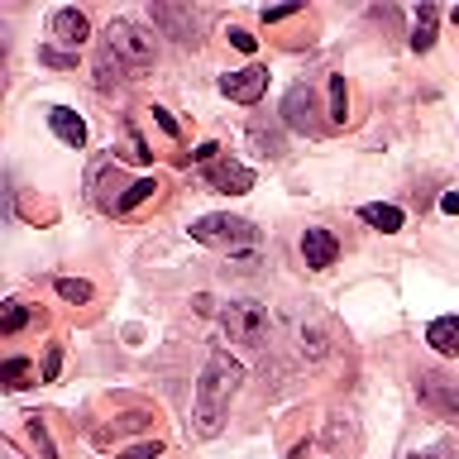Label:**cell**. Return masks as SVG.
I'll use <instances>...</instances> for the list:
<instances>
[{
  "label": "cell",
  "instance_id": "cell-20",
  "mask_svg": "<svg viewBox=\"0 0 459 459\" xmlns=\"http://www.w3.org/2000/svg\"><path fill=\"white\" fill-rule=\"evenodd\" d=\"M29 316H34V311H29L24 301H5V316H0V330H5V335H20V330L29 325Z\"/></svg>",
  "mask_w": 459,
  "mask_h": 459
},
{
  "label": "cell",
  "instance_id": "cell-6",
  "mask_svg": "<svg viewBox=\"0 0 459 459\" xmlns=\"http://www.w3.org/2000/svg\"><path fill=\"white\" fill-rule=\"evenodd\" d=\"M316 115H321V106H316V91H311L307 82H297L292 91L282 96V125L297 129V134H311V139H316V134L325 129L321 120H316Z\"/></svg>",
  "mask_w": 459,
  "mask_h": 459
},
{
  "label": "cell",
  "instance_id": "cell-1",
  "mask_svg": "<svg viewBox=\"0 0 459 459\" xmlns=\"http://www.w3.org/2000/svg\"><path fill=\"white\" fill-rule=\"evenodd\" d=\"M239 383H244V364H239V359H230L225 350H211L206 368H201V378H196V407H192V430L201 440L221 436L225 411H230V402H235Z\"/></svg>",
  "mask_w": 459,
  "mask_h": 459
},
{
  "label": "cell",
  "instance_id": "cell-26",
  "mask_svg": "<svg viewBox=\"0 0 459 459\" xmlns=\"http://www.w3.org/2000/svg\"><path fill=\"white\" fill-rule=\"evenodd\" d=\"M407 459H455V445L440 440V445H430V450H421V455H407Z\"/></svg>",
  "mask_w": 459,
  "mask_h": 459
},
{
  "label": "cell",
  "instance_id": "cell-15",
  "mask_svg": "<svg viewBox=\"0 0 459 459\" xmlns=\"http://www.w3.org/2000/svg\"><path fill=\"white\" fill-rule=\"evenodd\" d=\"M436 24H440V10H436V5H421V10H416V29H411V48H416V53H430V48H436Z\"/></svg>",
  "mask_w": 459,
  "mask_h": 459
},
{
  "label": "cell",
  "instance_id": "cell-31",
  "mask_svg": "<svg viewBox=\"0 0 459 459\" xmlns=\"http://www.w3.org/2000/svg\"><path fill=\"white\" fill-rule=\"evenodd\" d=\"M440 206L450 211V215H459V186H455V192H445V196H440Z\"/></svg>",
  "mask_w": 459,
  "mask_h": 459
},
{
  "label": "cell",
  "instance_id": "cell-23",
  "mask_svg": "<svg viewBox=\"0 0 459 459\" xmlns=\"http://www.w3.org/2000/svg\"><path fill=\"white\" fill-rule=\"evenodd\" d=\"M158 192V186L149 182V178H143V182H134V186H125V201H120V211H129V206H139V201H149Z\"/></svg>",
  "mask_w": 459,
  "mask_h": 459
},
{
  "label": "cell",
  "instance_id": "cell-5",
  "mask_svg": "<svg viewBox=\"0 0 459 459\" xmlns=\"http://www.w3.org/2000/svg\"><path fill=\"white\" fill-rule=\"evenodd\" d=\"M416 397L421 407H430L436 416H459V378L440 368H421L416 373Z\"/></svg>",
  "mask_w": 459,
  "mask_h": 459
},
{
  "label": "cell",
  "instance_id": "cell-29",
  "mask_svg": "<svg viewBox=\"0 0 459 459\" xmlns=\"http://www.w3.org/2000/svg\"><path fill=\"white\" fill-rule=\"evenodd\" d=\"M301 5H278V10H264V24H282V20H292Z\"/></svg>",
  "mask_w": 459,
  "mask_h": 459
},
{
  "label": "cell",
  "instance_id": "cell-25",
  "mask_svg": "<svg viewBox=\"0 0 459 459\" xmlns=\"http://www.w3.org/2000/svg\"><path fill=\"white\" fill-rule=\"evenodd\" d=\"M158 455H163V445H158V440H143V445H134V450H125L120 459H158Z\"/></svg>",
  "mask_w": 459,
  "mask_h": 459
},
{
  "label": "cell",
  "instance_id": "cell-28",
  "mask_svg": "<svg viewBox=\"0 0 459 459\" xmlns=\"http://www.w3.org/2000/svg\"><path fill=\"white\" fill-rule=\"evenodd\" d=\"M57 368H63V350H57V344H53V350H48V359H43V378H57Z\"/></svg>",
  "mask_w": 459,
  "mask_h": 459
},
{
  "label": "cell",
  "instance_id": "cell-7",
  "mask_svg": "<svg viewBox=\"0 0 459 459\" xmlns=\"http://www.w3.org/2000/svg\"><path fill=\"white\" fill-rule=\"evenodd\" d=\"M221 91L239 106H254L258 96L268 91V67H239V72H225L221 77Z\"/></svg>",
  "mask_w": 459,
  "mask_h": 459
},
{
  "label": "cell",
  "instance_id": "cell-17",
  "mask_svg": "<svg viewBox=\"0 0 459 459\" xmlns=\"http://www.w3.org/2000/svg\"><path fill=\"white\" fill-rule=\"evenodd\" d=\"M350 120V91H344V77H330V125Z\"/></svg>",
  "mask_w": 459,
  "mask_h": 459
},
{
  "label": "cell",
  "instance_id": "cell-4",
  "mask_svg": "<svg viewBox=\"0 0 459 459\" xmlns=\"http://www.w3.org/2000/svg\"><path fill=\"white\" fill-rule=\"evenodd\" d=\"M221 325L235 344H264L268 340V307H258V301H225Z\"/></svg>",
  "mask_w": 459,
  "mask_h": 459
},
{
  "label": "cell",
  "instance_id": "cell-3",
  "mask_svg": "<svg viewBox=\"0 0 459 459\" xmlns=\"http://www.w3.org/2000/svg\"><path fill=\"white\" fill-rule=\"evenodd\" d=\"M106 57H115L120 67L129 72H143L153 67V34L134 20H110L106 29Z\"/></svg>",
  "mask_w": 459,
  "mask_h": 459
},
{
  "label": "cell",
  "instance_id": "cell-13",
  "mask_svg": "<svg viewBox=\"0 0 459 459\" xmlns=\"http://www.w3.org/2000/svg\"><path fill=\"white\" fill-rule=\"evenodd\" d=\"M48 125H53V134L63 139V143H72V149H82V143H86V120H82L77 110L53 106V110H48Z\"/></svg>",
  "mask_w": 459,
  "mask_h": 459
},
{
  "label": "cell",
  "instance_id": "cell-10",
  "mask_svg": "<svg viewBox=\"0 0 459 459\" xmlns=\"http://www.w3.org/2000/svg\"><path fill=\"white\" fill-rule=\"evenodd\" d=\"M301 254H307V268H330V264L340 258V244H335V235H330V230L311 225L307 235H301Z\"/></svg>",
  "mask_w": 459,
  "mask_h": 459
},
{
  "label": "cell",
  "instance_id": "cell-14",
  "mask_svg": "<svg viewBox=\"0 0 459 459\" xmlns=\"http://www.w3.org/2000/svg\"><path fill=\"white\" fill-rule=\"evenodd\" d=\"M359 221L383 230V235H397V230L407 225V215H402L397 206H383V201H368V206H359Z\"/></svg>",
  "mask_w": 459,
  "mask_h": 459
},
{
  "label": "cell",
  "instance_id": "cell-11",
  "mask_svg": "<svg viewBox=\"0 0 459 459\" xmlns=\"http://www.w3.org/2000/svg\"><path fill=\"white\" fill-rule=\"evenodd\" d=\"M53 39L67 43V48H82V43L91 39V24H86L82 10H57L53 14Z\"/></svg>",
  "mask_w": 459,
  "mask_h": 459
},
{
  "label": "cell",
  "instance_id": "cell-30",
  "mask_svg": "<svg viewBox=\"0 0 459 459\" xmlns=\"http://www.w3.org/2000/svg\"><path fill=\"white\" fill-rule=\"evenodd\" d=\"M153 120H158V129H163V134H172V139H178V120H172V115H168L163 106H153Z\"/></svg>",
  "mask_w": 459,
  "mask_h": 459
},
{
  "label": "cell",
  "instance_id": "cell-33",
  "mask_svg": "<svg viewBox=\"0 0 459 459\" xmlns=\"http://www.w3.org/2000/svg\"><path fill=\"white\" fill-rule=\"evenodd\" d=\"M450 20H455V24H459V5H455V14H450Z\"/></svg>",
  "mask_w": 459,
  "mask_h": 459
},
{
  "label": "cell",
  "instance_id": "cell-9",
  "mask_svg": "<svg viewBox=\"0 0 459 459\" xmlns=\"http://www.w3.org/2000/svg\"><path fill=\"white\" fill-rule=\"evenodd\" d=\"M153 24L168 29V39H178V43H196V29H201L196 14L178 10V5H153Z\"/></svg>",
  "mask_w": 459,
  "mask_h": 459
},
{
  "label": "cell",
  "instance_id": "cell-16",
  "mask_svg": "<svg viewBox=\"0 0 459 459\" xmlns=\"http://www.w3.org/2000/svg\"><path fill=\"white\" fill-rule=\"evenodd\" d=\"M297 350L307 354V359H325V354H330V340H325V330H321V325H307V321H297Z\"/></svg>",
  "mask_w": 459,
  "mask_h": 459
},
{
  "label": "cell",
  "instance_id": "cell-12",
  "mask_svg": "<svg viewBox=\"0 0 459 459\" xmlns=\"http://www.w3.org/2000/svg\"><path fill=\"white\" fill-rule=\"evenodd\" d=\"M426 344L445 359L459 354V316H436V321L426 325Z\"/></svg>",
  "mask_w": 459,
  "mask_h": 459
},
{
  "label": "cell",
  "instance_id": "cell-19",
  "mask_svg": "<svg viewBox=\"0 0 459 459\" xmlns=\"http://www.w3.org/2000/svg\"><path fill=\"white\" fill-rule=\"evenodd\" d=\"M57 297L72 301V307H86V301H91V282H82V278H57Z\"/></svg>",
  "mask_w": 459,
  "mask_h": 459
},
{
  "label": "cell",
  "instance_id": "cell-32",
  "mask_svg": "<svg viewBox=\"0 0 459 459\" xmlns=\"http://www.w3.org/2000/svg\"><path fill=\"white\" fill-rule=\"evenodd\" d=\"M0 450H5V459H20V450H14V445L5 440V445H0Z\"/></svg>",
  "mask_w": 459,
  "mask_h": 459
},
{
  "label": "cell",
  "instance_id": "cell-27",
  "mask_svg": "<svg viewBox=\"0 0 459 459\" xmlns=\"http://www.w3.org/2000/svg\"><path fill=\"white\" fill-rule=\"evenodd\" d=\"M230 43H235L239 53H254V48H258V39L249 34V29H230Z\"/></svg>",
  "mask_w": 459,
  "mask_h": 459
},
{
  "label": "cell",
  "instance_id": "cell-2",
  "mask_svg": "<svg viewBox=\"0 0 459 459\" xmlns=\"http://www.w3.org/2000/svg\"><path fill=\"white\" fill-rule=\"evenodd\" d=\"M192 239L206 244V249H221L225 258H239L258 249V230L254 221H244V215H201L192 225Z\"/></svg>",
  "mask_w": 459,
  "mask_h": 459
},
{
  "label": "cell",
  "instance_id": "cell-24",
  "mask_svg": "<svg viewBox=\"0 0 459 459\" xmlns=\"http://www.w3.org/2000/svg\"><path fill=\"white\" fill-rule=\"evenodd\" d=\"M254 143H258V149H264L268 158H282V153H287V149H282V139L273 134V129H254Z\"/></svg>",
  "mask_w": 459,
  "mask_h": 459
},
{
  "label": "cell",
  "instance_id": "cell-8",
  "mask_svg": "<svg viewBox=\"0 0 459 459\" xmlns=\"http://www.w3.org/2000/svg\"><path fill=\"white\" fill-rule=\"evenodd\" d=\"M206 182L215 186V192H230V196H244L254 186V172L235 163V158H215V163L206 168Z\"/></svg>",
  "mask_w": 459,
  "mask_h": 459
},
{
  "label": "cell",
  "instance_id": "cell-18",
  "mask_svg": "<svg viewBox=\"0 0 459 459\" xmlns=\"http://www.w3.org/2000/svg\"><path fill=\"white\" fill-rule=\"evenodd\" d=\"M125 77H129V67H120L115 57H106V53H100V63H96V86H100V91H110V86H120Z\"/></svg>",
  "mask_w": 459,
  "mask_h": 459
},
{
  "label": "cell",
  "instance_id": "cell-21",
  "mask_svg": "<svg viewBox=\"0 0 459 459\" xmlns=\"http://www.w3.org/2000/svg\"><path fill=\"white\" fill-rule=\"evenodd\" d=\"M29 440L39 445V459H57V450H53V440H48V426H43L39 416H29Z\"/></svg>",
  "mask_w": 459,
  "mask_h": 459
},
{
  "label": "cell",
  "instance_id": "cell-22",
  "mask_svg": "<svg viewBox=\"0 0 459 459\" xmlns=\"http://www.w3.org/2000/svg\"><path fill=\"white\" fill-rule=\"evenodd\" d=\"M24 378H29V359H5L0 383H5V387H24Z\"/></svg>",
  "mask_w": 459,
  "mask_h": 459
}]
</instances>
